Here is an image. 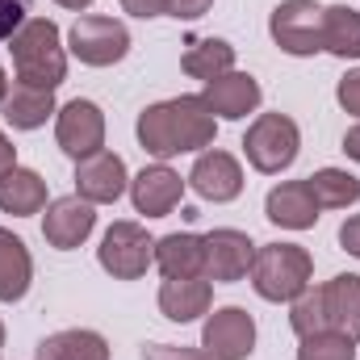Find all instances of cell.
Instances as JSON below:
<instances>
[{
  "instance_id": "cell-32",
  "label": "cell",
  "mask_w": 360,
  "mask_h": 360,
  "mask_svg": "<svg viewBox=\"0 0 360 360\" xmlns=\"http://www.w3.org/2000/svg\"><path fill=\"white\" fill-rule=\"evenodd\" d=\"M122 13L139 21H155V17H168V0H122Z\"/></svg>"
},
{
  "instance_id": "cell-36",
  "label": "cell",
  "mask_w": 360,
  "mask_h": 360,
  "mask_svg": "<svg viewBox=\"0 0 360 360\" xmlns=\"http://www.w3.org/2000/svg\"><path fill=\"white\" fill-rule=\"evenodd\" d=\"M344 155L360 164V122L356 126H348V134H344Z\"/></svg>"
},
{
  "instance_id": "cell-12",
  "label": "cell",
  "mask_w": 360,
  "mask_h": 360,
  "mask_svg": "<svg viewBox=\"0 0 360 360\" xmlns=\"http://www.w3.org/2000/svg\"><path fill=\"white\" fill-rule=\"evenodd\" d=\"M96 231V205L84 201L80 193L72 197H55L42 214V239L55 252H76L80 243H89V235Z\"/></svg>"
},
{
  "instance_id": "cell-5",
  "label": "cell",
  "mask_w": 360,
  "mask_h": 360,
  "mask_svg": "<svg viewBox=\"0 0 360 360\" xmlns=\"http://www.w3.org/2000/svg\"><path fill=\"white\" fill-rule=\"evenodd\" d=\"M68 51L84 63V68H113L130 55V30L117 17L105 13H84L72 21L68 30Z\"/></svg>"
},
{
  "instance_id": "cell-11",
  "label": "cell",
  "mask_w": 360,
  "mask_h": 360,
  "mask_svg": "<svg viewBox=\"0 0 360 360\" xmlns=\"http://www.w3.org/2000/svg\"><path fill=\"white\" fill-rule=\"evenodd\" d=\"M256 260V243L248 231H235V226H218L205 235V281L210 285H235L252 272Z\"/></svg>"
},
{
  "instance_id": "cell-35",
  "label": "cell",
  "mask_w": 360,
  "mask_h": 360,
  "mask_svg": "<svg viewBox=\"0 0 360 360\" xmlns=\"http://www.w3.org/2000/svg\"><path fill=\"white\" fill-rule=\"evenodd\" d=\"M13 168H17V147H13V139L0 130V176L13 172Z\"/></svg>"
},
{
  "instance_id": "cell-19",
  "label": "cell",
  "mask_w": 360,
  "mask_h": 360,
  "mask_svg": "<svg viewBox=\"0 0 360 360\" xmlns=\"http://www.w3.org/2000/svg\"><path fill=\"white\" fill-rule=\"evenodd\" d=\"M323 306H327V327L360 344V272L331 276L323 285Z\"/></svg>"
},
{
  "instance_id": "cell-10",
  "label": "cell",
  "mask_w": 360,
  "mask_h": 360,
  "mask_svg": "<svg viewBox=\"0 0 360 360\" xmlns=\"http://www.w3.org/2000/svg\"><path fill=\"white\" fill-rule=\"evenodd\" d=\"M188 188L201 197V201H214V205H226V201H235L239 193H243V164L231 155V151H222V147H205L197 160H193V168H188Z\"/></svg>"
},
{
  "instance_id": "cell-39",
  "label": "cell",
  "mask_w": 360,
  "mask_h": 360,
  "mask_svg": "<svg viewBox=\"0 0 360 360\" xmlns=\"http://www.w3.org/2000/svg\"><path fill=\"white\" fill-rule=\"evenodd\" d=\"M0 352H4V323H0Z\"/></svg>"
},
{
  "instance_id": "cell-4",
  "label": "cell",
  "mask_w": 360,
  "mask_h": 360,
  "mask_svg": "<svg viewBox=\"0 0 360 360\" xmlns=\"http://www.w3.org/2000/svg\"><path fill=\"white\" fill-rule=\"evenodd\" d=\"M297 151H302V130L289 113H256V122L243 134V155L264 176H281L285 168H293Z\"/></svg>"
},
{
  "instance_id": "cell-15",
  "label": "cell",
  "mask_w": 360,
  "mask_h": 360,
  "mask_svg": "<svg viewBox=\"0 0 360 360\" xmlns=\"http://www.w3.org/2000/svg\"><path fill=\"white\" fill-rule=\"evenodd\" d=\"M188 180H180L176 168L168 164H147L139 176H130V201H134V214L143 218H168L180 205Z\"/></svg>"
},
{
  "instance_id": "cell-37",
  "label": "cell",
  "mask_w": 360,
  "mask_h": 360,
  "mask_svg": "<svg viewBox=\"0 0 360 360\" xmlns=\"http://www.w3.org/2000/svg\"><path fill=\"white\" fill-rule=\"evenodd\" d=\"M55 4H59V8H72V13H84L92 0H55Z\"/></svg>"
},
{
  "instance_id": "cell-2",
  "label": "cell",
  "mask_w": 360,
  "mask_h": 360,
  "mask_svg": "<svg viewBox=\"0 0 360 360\" xmlns=\"http://www.w3.org/2000/svg\"><path fill=\"white\" fill-rule=\"evenodd\" d=\"M8 55H13L17 84L59 89L68 80V46H63V34L51 17H30L8 38Z\"/></svg>"
},
{
  "instance_id": "cell-33",
  "label": "cell",
  "mask_w": 360,
  "mask_h": 360,
  "mask_svg": "<svg viewBox=\"0 0 360 360\" xmlns=\"http://www.w3.org/2000/svg\"><path fill=\"white\" fill-rule=\"evenodd\" d=\"M210 8H214V0H168V17H176V21H197Z\"/></svg>"
},
{
  "instance_id": "cell-31",
  "label": "cell",
  "mask_w": 360,
  "mask_h": 360,
  "mask_svg": "<svg viewBox=\"0 0 360 360\" xmlns=\"http://www.w3.org/2000/svg\"><path fill=\"white\" fill-rule=\"evenodd\" d=\"M335 101H340L344 113H352V117L360 122V68L356 72H348V76L335 84Z\"/></svg>"
},
{
  "instance_id": "cell-25",
  "label": "cell",
  "mask_w": 360,
  "mask_h": 360,
  "mask_svg": "<svg viewBox=\"0 0 360 360\" xmlns=\"http://www.w3.org/2000/svg\"><path fill=\"white\" fill-rule=\"evenodd\" d=\"M323 51L335 59H360V13L352 4H327L323 8Z\"/></svg>"
},
{
  "instance_id": "cell-24",
  "label": "cell",
  "mask_w": 360,
  "mask_h": 360,
  "mask_svg": "<svg viewBox=\"0 0 360 360\" xmlns=\"http://www.w3.org/2000/svg\"><path fill=\"white\" fill-rule=\"evenodd\" d=\"M180 72L193 76V80H201V84H210V80L235 72V46L226 38H197L180 55Z\"/></svg>"
},
{
  "instance_id": "cell-14",
  "label": "cell",
  "mask_w": 360,
  "mask_h": 360,
  "mask_svg": "<svg viewBox=\"0 0 360 360\" xmlns=\"http://www.w3.org/2000/svg\"><path fill=\"white\" fill-rule=\"evenodd\" d=\"M201 101L210 105V113L218 117V122H243L248 113H256L260 105H264V89H260V80L252 76V72H226V76H218V80H210L205 89H201Z\"/></svg>"
},
{
  "instance_id": "cell-16",
  "label": "cell",
  "mask_w": 360,
  "mask_h": 360,
  "mask_svg": "<svg viewBox=\"0 0 360 360\" xmlns=\"http://www.w3.org/2000/svg\"><path fill=\"white\" fill-rule=\"evenodd\" d=\"M264 214H269L272 226H281V231H310L323 210H319V201H314L306 180H281V184H272L269 197H264Z\"/></svg>"
},
{
  "instance_id": "cell-21",
  "label": "cell",
  "mask_w": 360,
  "mask_h": 360,
  "mask_svg": "<svg viewBox=\"0 0 360 360\" xmlns=\"http://www.w3.org/2000/svg\"><path fill=\"white\" fill-rule=\"evenodd\" d=\"M51 201H46V180L38 176L34 168H13L0 176V214H13V218H34L42 214Z\"/></svg>"
},
{
  "instance_id": "cell-17",
  "label": "cell",
  "mask_w": 360,
  "mask_h": 360,
  "mask_svg": "<svg viewBox=\"0 0 360 360\" xmlns=\"http://www.w3.org/2000/svg\"><path fill=\"white\" fill-rule=\"evenodd\" d=\"M214 306V285L205 276H172L160 285V314L168 323H197Z\"/></svg>"
},
{
  "instance_id": "cell-34",
  "label": "cell",
  "mask_w": 360,
  "mask_h": 360,
  "mask_svg": "<svg viewBox=\"0 0 360 360\" xmlns=\"http://www.w3.org/2000/svg\"><path fill=\"white\" fill-rule=\"evenodd\" d=\"M340 248H344L348 256H356V260H360V214L344 218V226H340Z\"/></svg>"
},
{
  "instance_id": "cell-23",
  "label": "cell",
  "mask_w": 360,
  "mask_h": 360,
  "mask_svg": "<svg viewBox=\"0 0 360 360\" xmlns=\"http://www.w3.org/2000/svg\"><path fill=\"white\" fill-rule=\"evenodd\" d=\"M38 360H109V340L89 327H68L38 344Z\"/></svg>"
},
{
  "instance_id": "cell-6",
  "label": "cell",
  "mask_w": 360,
  "mask_h": 360,
  "mask_svg": "<svg viewBox=\"0 0 360 360\" xmlns=\"http://www.w3.org/2000/svg\"><path fill=\"white\" fill-rule=\"evenodd\" d=\"M96 264L109 272L113 281H139L143 272L155 264V239L147 235L143 222H113L101 235Z\"/></svg>"
},
{
  "instance_id": "cell-18",
  "label": "cell",
  "mask_w": 360,
  "mask_h": 360,
  "mask_svg": "<svg viewBox=\"0 0 360 360\" xmlns=\"http://www.w3.org/2000/svg\"><path fill=\"white\" fill-rule=\"evenodd\" d=\"M155 269L164 272V281H172V276H201L205 272V235L172 231V235L155 239Z\"/></svg>"
},
{
  "instance_id": "cell-8",
  "label": "cell",
  "mask_w": 360,
  "mask_h": 360,
  "mask_svg": "<svg viewBox=\"0 0 360 360\" xmlns=\"http://www.w3.org/2000/svg\"><path fill=\"white\" fill-rule=\"evenodd\" d=\"M55 143L72 160L96 155L105 147V113H101V105L89 101V96H76V101L59 105V113H55Z\"/></svg>"
},
{
  "instance_id": "cell-28",
  "label": "cell",
  "mask_w": 360,
  "mask_h": 360,
  "mask_svg": "<svg viewBox=\"0 0 360 360\" xmlns=\"http://www.w3.org/2000/svg\"><path fill=\"white\" fill-rule=\"evenodd\" d=\"M297 360H356V340H348L344 331H331V327L302 335Z\"/></svg>"
},
{
  "instance_id": "cell-22",
  "label": "cell",
  "mask_w": 360,
  "mask_h": 360,
  "mask_svg": "<svg viewBox=\"0 0 360 360\" xmlns=\"http://www.w3.org/2000/svg\"><path fill=\"white\" fill-rule=\"evenodd\" d=\"M34 285V256L25 239L0 226V302H21Z\"/></svg>"
},
{
  "instance_id": "cell-30",
  "label": "cell",
  "mask_w": 360,
  "mask_h": 360,
  "mask_svg": "<svg viewBox=\"0 0 360 360\" xmlns=\"http://www.w3.org/2000/svg\"><path fill=\"white\" fill-rule=\"evenodd\" d=\"M143 360H214L205 348H180V344H147Z\"/></svg>"
},
{
  "instance_id": "cell-29",
  "label": "cell",
  "mask_w": 360,
  "mask_h": 360,
  "mask_svg": "<svg viewBox=\"0 0 360 360\" xmlns=\"http://www.w3.org/2000/svg\"><path fill=\"white\" fill-rule=\"evenodd\" d=\"M30 4L34 0H0V46L30 21Z\"/></svg>"
},
{
  "instance_id": "cell-20",
  "label": "cell",
  "mask_w": 360,
  "mask_h": 360,
  "mask_svg": "<svg viewBox=\"0 0 360 360\" xmlns=\"http://www.w3.org/2000/svg\"><path fill=\"white\" fill-rule=\"evenodd\" d=\"M0 109H4V122H8L13 130H42V126L59 113V101H55V89L13 84Z\"/></svg>"
},
{
  "instance_id": "cell-1",
  "label": "cell",
  "mask_w": 360,
  "mask_h": 360,
  "mask_svg": "<svg viewBox=\"0 0 360 360\" xmlns=\"http://www.w3.org/2000/svg\"><path fill=\"white\" fill-rule=\"evenodd\" d=\"M134 134H139V147L155 164H168L176 155H201L205 147H214L218 117L210 113L201 92H184V96H172V101L147 105L134 122Z\"/></svg>"
},
{
  "instance_id": "cell-7",
  "label": "cell",
  "mask_w": 360,
  "mask_h": 360,
  "mask_svg": "<svg viewBox=\"0 0 360 360\" xmlns=\"http://www.w3.org/2000/svg\"><path fill=\"white\" fill-rule=\"evenodd\" d=\"M272 42L293 59H314L323 51V4L319 0H281L269 13Z\"/></svg>"
},
{
  "instance_id": "cell-9",
  "label": "cell",
  "mask_w": 360,
  "mask_h": 360,
  "mask_svg": "<svg viewBox=\"0 0 360 360\" xmlns=\"http://www.w3.org/2000/svg\"><path fill=\"white\" fill-rule=\"evenodd\" d=\"M201 348L214 360H248L256 352V319L243 306H218L205 314Z\"/></svg>"
},
{
  "instance_id": "cell-13",
  "label": "cell",
  "mask_w": 360,
  "mask_h": 360,
  "mask_svg": "<svg viewBox=\"0 0 360 360\" xmlns=\"http://www.w3.org/2000/svg\"><path fill=\"white\" fill-rule=\"evenodd\" d=\"M76 193L92 205H113L117 197L130 193V172L117 151H96L89 160H76Z\"/></svg>"
},
{
  "instance_id": "cell-26",
  "label": "cell",
  "mask_w": 360,
  "mask_h": 360,
  "mask_svg": "<svg viewBox=\"0 0 360 360\" xmlns=\"http://www.w3.org/2000/svg\"><path fill=\"white\" fill-rule=\"evenodd\" d=\"M319 210H348L360 201V176H352L348 168H319L314 176H306Z\"/></svg>"
},
{
  "instance_id": "cell-27",
  "label": "cell",
  "mask_w": 360,
  "mask_h": 360,
  "mask_svg": "<svg viewBox=\"0 0 360 360\" xmlns=\"http://www.w3.org/2000/svg\"><path fill=\"white\" fill-rule=\"evenodd\" d=\"M289 327L293 335H314V331H327V306H323V285H310L306 293H297L289 302Z\"/></svg>"
},
{
  "instance_id": "cell-38",
  "label": "cell",
  "mask_w": 360,
  "mask_h": 360,
  "mask_svg": "<svg viewBox=\"0 0 360 360\" xmlns=\"http://www.w3.org/2000/svg\"><path fill=\"white\" fill-rule=\"evenodd\" d=\"M4 96H8V72L0 68V105H4Z\"/></svg>"
},
{
  "instance_id": "cell-3",
  "label": "cell",
  "mask_w": 360,
  "mask_h": 360,
  "mask_svg": "<svg viewBox=\"0 0 360 360\" xmlns=\"http://www.w3.org/2000/svg\"><path fill=\"white\" fill-rule=\"evenodd\" d=\"M252 289L264 302H293L297 293L310 289L314 281V260L302 243H256V260H252Z\"/></svg>"
}]
</instances>
